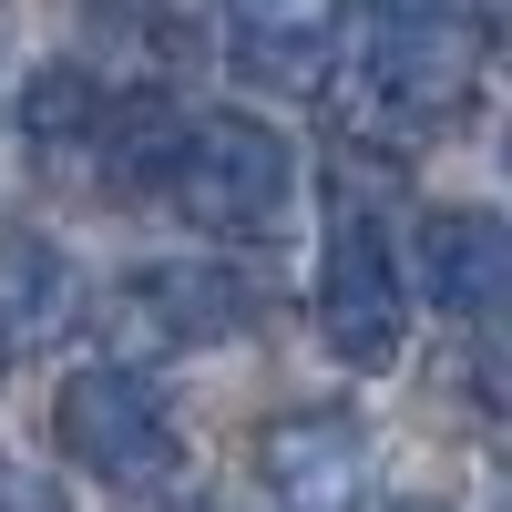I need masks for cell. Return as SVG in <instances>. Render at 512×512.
<instances>
[{
	"label": "cell",
	"instance_id": "cell-1",
	"mask_svg": "<svg viewBox=\"0 0 512 512\" xmlns=\"http://www.w3.org/2000/svg\"><path fill=\"white\" fill-rule=\"evenodd\" d=\"M154 195L216 246H277L297 216V144L256 113H175Z\"/></svg>",
	"mask_w": 512,
	"mask_h": 512
},
{
	"label": "cell",
	"instance_id": "cell-2",
	"mask_svg": "<svg viewBox=\"0 0 512 512\" xmlns=\"http://www.w3.org/2000/svg\"><path fill=\"white\" fill-rule=\"evenodd\" d=\"M318 338L349 369H390L410 338V277H400V226L379 205V164L338 154L328 175V236H318Z\"/></svg>",
	"mask_w": 512,
	"mask_h": 512
},
{
	"label": "cell",
	"instance_id": "cell-3",
	"mask_svg": "<svg viewBox=\"0 0 512 512\" xmlns=\"http://www.w3.org/2000/svg\"><path fill=\"white\" fill-rule=\"evenodd\" d=\"M52 451L72 461V472L134 492V482H164L185 461V431H175V400L154 390V369H134V359H82L62 390H52Z\"/></svg>",
	"mask_w": 512,
	"mask_h": 512
},
{
	"label": "cell",
	"instance_id": "cell-4",
	"mask_svg": "<svg viewBox=\"0 0 512 512\" xmlns=\"http://www.w3.org/2000/svg\"><path fill=\"white\" fill-rule=\"evenodd\" d=\"M267 318V287L226 256H144L113 277V328L134 349H226Z\"/></svg>",
	"mask_w": 512,
	"mask_h": 512
},
{
	"label": "cell",
	"instance_id": "cell-5",
	"mask_svg": "<svg viewBox=\"0 0 512 512\" xmlns=\"http://www.w3.org/2000/svg\"><path fill=\"white\" fill-rule=\"evenodd\" d=\"M359 82H369V103L390 113V123H451L461 103H472V82H482V11L461 0V11L441 21H400V31H369L359 41Z\"/></svg>",
	"mask_w": 512,
	"mask_h": 512
},
{
	"label": "cell",
	"instance_id": "cell-6",
	"mask_svg": "<svg viewBox=\"0 0 512 512\" xmlns=\"http://www.w3.org/2000/svg\"><path fill=\"white\" fill-rule=\"evenodd\" d=\"M256 482L277 512H379V451L349 410H287L256 441Z\"/></svg>",
	"mask_w": 512,
	"mask_h": 512
},
{
	"label": "cell",
	"instance_id": "cell-7",
	"mask_svg": "<svg viewBox=\"0 0 512 512\" xmlns=\"http://www.w3.org/2000/svg\"><path fill=\"white\" fill-rule=\"evenodd\" d=\"M226 72L256 93H328L338 0H226Z\"/></svg>",
	"mask_w": 512,
	"mask_h": 512
},
{
	"label": "cell",
	"instance_id": "cell-8",
	"mask_svg": "<svg viewBox=\"0 0 512 512\" xmlns=\"http://www.w3.org/2000/svg\"><path fill=\"white\" fill-rule=\"evenodd\" d=\"M420 297H431V318L451 328H492L502 297H512V246L482 205H441L431 226H420Z\"/></svg>",
	"mask_w": 512,
	"mask_h": 512
},
{
	"label": "cell",
	"instance_id": "cell-9",
	"mask_svg": "<svg viewBox=\"0 0 512 512\" xmlns=\"http://www.w3.org/2000/svg\"><path fill=\"white\" fill-rule=\"evenodd\" d=\"M72 318H82L72 256L41 246V236H0V379H11L21 359H41Z\"/></svg>",
	"mask_w": 512,
	"mask_h": 512
},
{
	"label": "cell",
	"instance_id": "cell-10",
	"mask_svg": "<svg viewBox=\"0 0 512 512\" xmlns=\"http://www.w3.org/2000/svg\"><path fill=\"white\" fill-rule=\"evenodd\" d=\"M103 103H113V93H103V82L82 72V62H52V72H41L31 93H21V134H31V144H82V154H93Z\"/></svg>",
	"mask_w": 512,
	"mask_h": 512
},
{
	"label": "cell",
	"instance_id": "cell-11",
	"mask_svg": "<svg viewBox=\"0 0 512 512\" xmlns=\"http://www.w3.org/2000/svg\"><path fill=\"white\" fill-rule=\"evenodd\" d=\"M0 512H62V492H52V482H41V472H31V461L11 451V441H0Z\"/></svg>",
	"mask_w": 512,
	"mask_h": 512
},
{
	"label": "cell",
	"instance_id": "cell-12",
	"mask_svg": "<svg viewBox=\"0 0 512 512\" xmlns=\"http://www.w3.org/2000/svg\"><path fill=\"white\" fill-rule=\"evenodd\" d=\"M338 11H359V31H400V21H441L461 0H338Z\"/></svg>",
	"mask_w": 512,
	"mask_h": 512
},
{
	"label": "cell",
	"instance_id": "cell-13",
	"mask_svg": "<svg viewBox=\"0 0 512 512\" xmlns=\"http://www.w3.org/2000/svg\"><path fill=\"white\" fill-rule=\"evenodd\" d=\"M400 512H441V502H400Z\"/></svg>",
	"mask_w": 512,
	"mask_h": 512
}]
</instances>
